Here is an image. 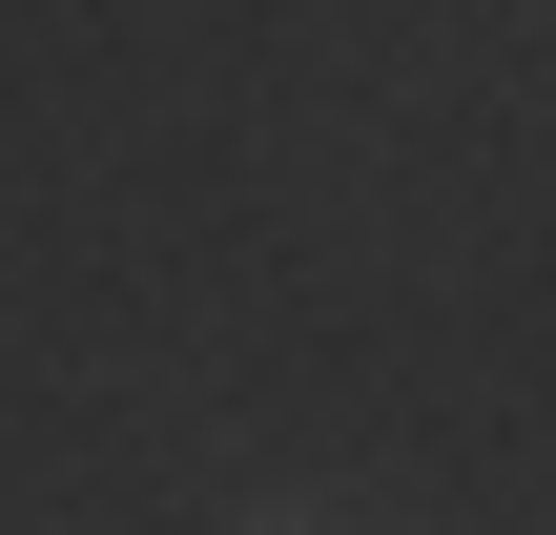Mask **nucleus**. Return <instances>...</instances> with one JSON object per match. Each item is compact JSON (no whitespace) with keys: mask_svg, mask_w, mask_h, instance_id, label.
Instances as JSON below:
<instances>
[{"mask_svg":"<svg viewBox=\"0 0 556 535\" xmlns=\"http://www.w3.org/2000/svg\"><path fill=\"white\" fill-rule=\"evenodd\" d=\"M248 535H309V515H248Z\"/></svg>","mask_w":556,"mask_h":535,"instance_id":"1","label":"nucleus"}]
</instances>
